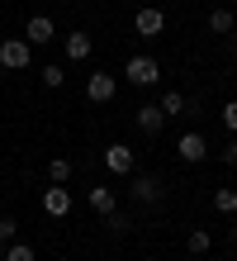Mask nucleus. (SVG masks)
Masks as SVG:
<instances>
[{
	"mask_svg": "<svg viewBox=\"0 0 237 261\" xmlns=\"http://www.w3.org/2000/svg\"><path fill=\"white\" fill-rule=\"evenodd\" d=\"M209 29H214V34H232V29H237V14L232 10H209Z\"/></svg>",
	"mask_w": 237,
	"mask_h": 261,
	"instance_id": "13",
	"label": "nucleus"
},
{
	"mask_svg": "<svg viewBox=\"0 0 237 261\" xmlns=\"http://www.w3.org/2000/svg\"><path fill=\"white\" fill-rule=\"evenodd\" d=\"M14 233H19V223H14V219H0V247H10Z\"/></svg>",
	"mask_w": 237,
	"mask_h": 261,
	"instance_id": "20",
	"label": "nucleus"
},
{
	"mask_svg": "<svg viewBox=\"0 0 237 261\" xmlns=\"http://www.w3.org/2000/svg\"><path fill=\"white\" fill-rule=\"evenodd\" d=\"M29 62H34V43L29 38H0V67L24 71Z\"/></svg>",
	"mask_w": 237,
	"mask_h": 261,
	"instance_id": "1",
	"label": "nucleus"
},
{
	"mask_svg": "<svg viewBox=\"0 0 237 261\" xmlns=\"http://www.w3.org/2000/svg\"><path fill=\"white\" fill-rule=\"evenodd\" d=\"M43 209L52 214V219H62V214L71 209V190H62V186H52V190H43Z\"/></svg>",
	"mask_w": 237,
	"mask_h": 261,
	"instance_id": "12",
	"label": "nucleus"
},
{
	"mask_svg": "<svg viewBox=\"0 0 237 261\" xmlns=\"http://www.w3.org/2000/svg\"><path fill=\"white\" fill-rule=\"evenodd\" d=\"M232 242H237V228H232Z\"/></svg>",
	"mask_w": 237,
	"mask_h": 261,
	"instance_id": "24",
	"label": "nucleus"
},
{
	"mask_svg": "<svg viewBox=\"0 0 237 261\" xmlns=\"http://www.w3.org/2000/svg\"><path fill=\"white\" fill-rule=\"evenodd\" d=\"M114 90H119V86H114V76H109V71H95L90 81H86V95H90L95 105H104V100H114Z\"/></svg>",
	"mask_w": 237,
	"mask_h": 261,
	"instance_id": "6",
	"label": "nucleus"
},
{
	"mask_svg": "<svg viewBox=\"0 0 237 261\" xmlns=\"http://www.w3.org/2000/svg\"><path fill=\"white\" fill-rule=\"evenodd\" d=\"M38 76H43V86H47V90H57V86H62V81H67V71H62V67H57V62H47V67H43V71H38Z\"/></svg>",
	"mask_w": 237,
	"mask_h": 261,
	"instance_id": "18",
	"label": "nucleus"
},
{
	"mask_svg": "<svg viewBox=\"0 0 237 261\" xmlns=\"http://www.w3.org/2000/svg\"><path fill=\"white\" fill-rule=\"evenodd\" d=\"M123 76H128L133 86H156L162 81V67H156V57H147V53H138V57H128V67H123Z\"/></svg>",
	"mask_w": 237,
	"mask_h": 261,
	"instance_id": "2",
	"label": "nucleus"
},
{
	"mask_svg": "<svg viewBox=\"0 0 237 261\" xmlns=\"http://www.w3.org/2000/svg\"><path fill=\"white\" fill-rule=\"evenodd\" d=\"M133 199H142V204H156V199H162V180L133 171Z\"/></svg>",
	"mask_w": 237,
	"mask_h": 261,
	"instance_id": "10",
	"label": "nucleus"
},
{
	"mask_svg": "<svg viewBox=\"0 0 237 261\" xmlns=\"http://www.w3.org/2000/svg\"><path fill=\"white\" fill-rule=\"evenodd\" d=\"M228 38H232V48H237V29H232V34H228Z\"/></svg>",
	"mask_w": 237,
	"mask_h": 261,
	"instance_id": "23",
	"label": "nucleus"
},
{
	"mask_svg": "<svg viewBox=\"0 0 237 261\" xmlns=\"http://www.w3.org/2000/svg\"><path fill=\"white\" fill-rule=\"evenodd\" d=\"M100 162H104V171H114V176H133V171H138L133 147H123V143H109V147L100 152Z\"/></svg>",
	"mask_w": 237,
	"mask_h": 261,
	"instance_id": "3",
	"label": "nucleus"
},
{
	"mask_svg": "<svg viewBox=\"0 0 237 261\" xmlns=\"http://www.w3.org/2000/svg\"><path fill=\"white\" fill-rule=\"evenodd\" d=\"M176 157H185V162H204L209 157V143H204V133H180V143H176Z\"/></svg>",
	"mask_w": 237,
	"mask_h": 261,
	"instance_id": "5",
	"label": "nucleus"
},
{
	"mask_svg": "<svg viewBox=\"0 0 237 261\" xmlns=\"http://www.w3.org/2000/svg\"><path fill=\"white\" fill-rule=\"evenodd\" d=\"M47 176H52V186H67V180H71V162L52 157V162H47Z\"/></svg>",
	"mask_w": 237,
	"mask_h": 261,
	"instance_id": "14",
	"label": "nucleus"
},
{
	"mask_svg": "<svg viewBox=\"0 0 237 261\" xmlns=\"http://www.w3.org/2000/svg\"><path fill=\"white\" fill-rule=\"evenodd\" d=\"M214 209H218V214H237V190H228V186L214 190Z\"/></svg>",
	"mask_w": 237,
	"mask_h": 261,
	"instance_id": "15",
	"label": "nucleus"
},
{
	"mask_svg": "<svg viewBox=\"0 0 237 261\" xmlns=\"http://www.w3.org/2000/svg\"><path fill=\"white\" fill-rule=\"evenodd\" d=\"M218 119H223V128H232V133H237V100H228V105H223V114H218Z\"/></svg>",
	"mask_w": 237,
	"mask_h": 261,
	"instance_id": "21",
	"label": "nucleus"
},
{
	"mask_svg": "<svg viewBox=\"0 0 237 261\" xmlns=\"http://www.w3.org/2000/svg\"><path fill=\"white\" fill-rule=\"evenodd\" d=\"M162 110H166V119L180 114V110H185V95H180V90H166V95H162Z\"/></svg>",
	"mask_w": 237,
	"mask_h": 261,
	"instance_id": "19",
	"label": "nucleus"
},
{
	"mask_svg": "<svg viewBox=\"0 0 237 261\" xmlns=\"http://www.w3.org/2000/svg\"><path fill=\"white\" fill-rule=\"evenodd\" d=\"M133 29H138L142 38H156V34L166 29V14L156 10V5H147V10H138V14H133Z\"/></svg>",
	"mask_w": 237,
	"mask_h": 261,
	"instance_id": "4",
	"label": "nucleus"
},
{
	"mask_svg": "<svg viewBox=\"0 0 237 261\" xmlns=\"http://www.w3.org/2000/svg\"><path fill=\"white\" fill-rule=\"evenodd\" d=\"M86 199H90V209L100 214V219H109V214L119 209V199H114V190H109V186H90V195H86Z\"/></svg>",
	"mask_w": 237,
	"mask_h": 261,
	"instance_id": "11",
	"label": "nucleus"
},
{
	"mask_svg": "<svg viewBox=\"0 0 237 261\" xmlns=\"http://www.w3.org/2000/svg\"><path fill=\"white\" fill-rule=\"evenodd\" d=\"M138 128L147 133V138H156V133L166 128V110H162V105H142V110H138Z\"/></svg>",
	"mask_w": 237,
	"mask_h": 261,
	"instance_id": "7",
	"label": "nucleus"
},
{
	"mask_svg": "<svg viewBox=\"0 0 237 261\" xmlns=\"http://www.w3.org/2000/svg\"><path fill=\"white\" fill-rule=\"evenodd\" d=\"M5 261H38V252L29 247V242H10V247H5Z\"/></svg>",
	"mask_w": 237,
	"mask_h": 261,
	"instance_id": "17",
	"label": "nucleus"
},
{
	"mask_svg": "<svg viewBox=\"0 0 237 261\" xmlns=\"http://www.w3.org/2000/svg\"><path fill=\"white\" fill-rule=\"evenodd\" d=\"M52 34H57V29H52V19H47V14H34V19L24 24V38L38 43V48H43V43H52Z\"/></svg>",
	"mask_w": 237,
	"mask_h": 261,
	"instance_id": "9",
	"label": "nucleus"
},
{
	"mask_svg": "<svg viewBox=\"0 0 237 261\" xmlns=\"http://www.w3.org/2000/svg\"><path fill=\"white\" fill-rule=\"evenodd\" d=\"M62 48H67V62H86V57L95 53V38L76 29V34H67V43H62Z\"/></svg>",
	"mask_w": 237,
	"mask_h": 261,
	"instance_id": "8",
	"label": "nucleus"
},
{
	"mask_svg": "<svg viewBox=\"0 0 237 261\" xmlns=\"http://www.w3.org/2000/svg\"><path fill=\"white\" fill-rule=\"evenodd\" d=\"M218 157H223V162H228V166H237V143H228V147H223V152H218Z\"/></svg>",
	"mask_w": 237,
	"mask_h": 261,
	"instance_id": "22",
	"label": "nucleus"
},
{
	"mask_svg": "<svg viewBox=\"0 0 237 261\" xmlns=\"http://www.w3.org/2000/svg\"><path fill=\"white\" fill-rule=\"evenodd\" d=\"M209 247H214V238L204 233V228H190V256H204Z\"/></svg>",
	"mask_w": 237,
	"mask_h": 261,
	"instance_id": "16",
	"label": "nucleus"
}]
</instances>
